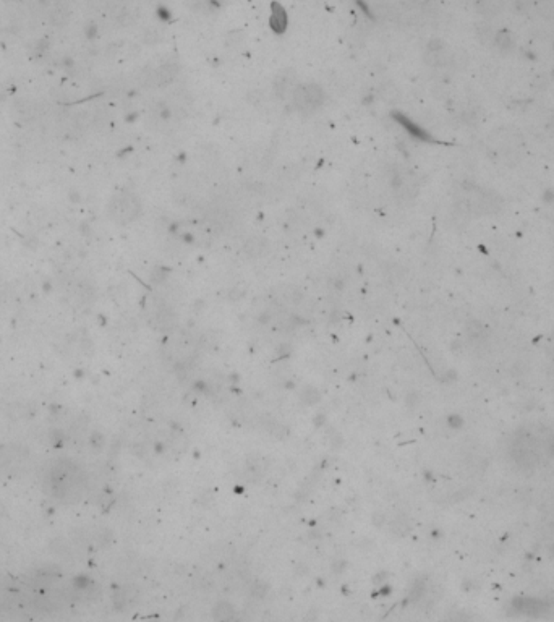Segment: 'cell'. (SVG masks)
I'll return each mask as SVG.
<instances>
[{
	"mask_svg": "<svg viewBox=\"0 0 554 622\" xmlns=\"http://www.w3.org/2000/svg\"><path fill=\"white\" fill-rule=\"evenodd\" d=\"M292 105L300 112H311L324 102V91L314 83L294 86L290 91Z\"/></svg>",
	"mask_w": 554,
	"mask_h": 622,
	"instance_id": "2",
	"label": "cell"
},
{
	"mask_svg": "<svg viewBox=\"0 0 554 622\" xmlns=\"http://www.w3.org/2000/svg\"><path fill=\"white\" fill-rule=\"evenodd\" d=\"M107 214L115 224H130L139 218L141 202L131 193H119L110 198L107 204Z\"/></svg>",
	"mask_w": 554,
	"mask_h": 622,
	"instance_id": "1",
	"label": "cell"
},
{
	"mask_svg": "<svg viewBox=\"0 0 554 622\" xmlns=\"http://www.w3.org/2000/svg\"><path fill=\"white\" fill-rule=\"evenodd\" d=\"M285 13H284V10L277 5V8H276V12L272 13V26L276 28V30H279V31H282L285 28Z\"/></svg>",
	"mask_w": 554,
	"mask_h": 622,
	"instance_id": "4",
	"label": "cell"
},
{
	"mask_svg": "<svg viewBox=\"0 0 554 622\" xmlns=\"http://www.w3.org/2000/svg\"><path fill=\"white\" fill-rule=\"evenodd\" d=\"M177 70H178V65H175L173 62H169V64L160 65L149 80L153 81L156 86H165L173 81L175 75H177Z\"/></svg>",
	"mask_w": 554,
	"mask_h": 622,
	"instance_id": "3",
	"label": "cell"
}]
</instances>
